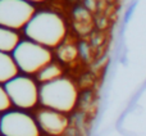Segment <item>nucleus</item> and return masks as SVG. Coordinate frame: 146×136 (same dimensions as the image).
<instances>
[{
  "label": "nucleus",
  "mask_w": 146,
  "mask_h": 136,
  "mask_svg": "<svg viewBox=\"0 0 146 136\" xmlns=\"http://www.w3.org/2000/svg\"><path fill=\"white\" fill-rule=\"evenodd\" d=\"M28 40H32L45 48H56L62 44L67 33L63 18L49 10L36 12L25 27Z\"/></svg>",
  "instance_id": "1"
},
{
  "label": "nucleus",
  "mask_w": 146,
  "mask_h": 136,
  "mask_svg": "<svg viewBox=\"0 0 146 136\" xmlns=\"http://www.w3.org/2000/svg\"><path fill=\"white\" fill-rule=\"evenodd\" d=\"M77 99V87L68 78L60 77L40 86V103L45 108L68 113L76 107Z\"/></svg>",
  "instance_id": "2"
},
{
  "label": "nucleus",
  "mask_w": 146,
  "mask_h": 136,
  "mask_svg": "<svg viewBox=\"0 0 146 136\" xmlns=\"http://www.w3.org/2000/svg\"><path fill=\"white\" fill-rule=\"evenodd\" d=\"M12 57L18 69L26 75H37L42 68L51 63V51L49 48L40 45L32 40H22Z\"/></svg>",
  "instance_id": "3"
},
{
  "label": "nucleus",
  "mask_w": 146,
  "mask_h": 136,
  "mask_svg": "<svg viewBox=\"0 0 146 136\" xmlns=\"http://www.w3.org/2000/svg\"><path fill=\"white\" fill-rule=\"evenodd\" d=\"M4 87L12 104L19 109H31L40 101V89L28 76H15Z\"/></svg>",
  "instance_id": "4"
},
{
  "label": "nucleus",
  "mask_w": 146,
  "mask_h": 136,
  "mask_svg": "<svg viewBox=\"0 0 146 136\" xmlns=\"http://www.w3.org/2000/svg\"><path fill=\"white\" fill-rule=\"evenodd\" d=\"M35 8L26 0H0V26L9 30L25 28L35 15Z\"/></svg>",
  "instance_id": "5"
},
{
  "label": "nucleus",
  "mask_w": 146,
  "mask_h": 136,
  "mask_svg": "<svg viewBox=\"0 0 146 136\" xmlns=\"http://www.w3.org/2000/svg\"><path fill=\"white\" fill-rule=\"evenodd\" d=\"M1 136H40L36 118L22 111H8L0 119Z\"/></svg>",
  "instance_id": "6"
},
{
  "label": "nucleus",
  "mask_w": 146,
  "mask_h": 136,
  "mask_svg": "<svg viewBox=\"0 0 146 136\" xmlns=\"http://www.w3.org/2000/svg\"><path fill=\"white\" fill-rule=\"evenodd\" d=\"M36 122L40 130L51 136L62 135L68 127V118L64 116V113L49 108H44L37 112Z\"/></svg>",
  "instance_id": "7"
},
{
  "label": "nucleus",
  "mask_w": 146,
  "mask_h": 136,
  "mask_svg": "<svg viewBox=\"0 0 146 136\" xmlns=\"http://www.w3.org/2000/svg\"><path fill=\"white\" fill-rule=\"evenodd\" d=\"M18 67L10 54L0 51V85H5L18 76Z\"/></svg>",
  "instance_id": "8"
},
{
  "label": "nucleus",
  "mask_w": 146,
  "mask_h": 136,
  "mask_svg": "<svg viewBox=\"0 0 146 136\" xmlns=\"http://www.w3.org/2000/svg\"><path fill=\"white\" fill-rule=\"evenodd\" d=\"M19 43V35L14 30H9L0 26V51L7 54L13 53Z\"/></svg>",
  "instance_id": "9"
},
{
  "label": "nucleus",
  "mask_w": 146,
  "mask_h": 136,
  "mask_svg": "<svg viewBox=\"0 0 146 136\" xmlns=\"http://www.w3.org/2000/svg\"><path fill=\"white\" fill-rule=\"evenodd\" d=\"M62 73H63V71H62V67L59 64L50 63L37 73V80L44 85V83H48V82H51V81H55L58 78H60Z\"/></svg>",
  "instance_id": "10"
},
{
  "label": "nucleus",
  "mask_w": 146,
  "mask_h": 136,
  "mask_svg": "<svg viewBox=\"0 0 146 136\" xmlns=\"http://www.w3.org/2000/svg\"><path fill=\"white\" fill-rule=\"evenodd\" d=\"M78 55V49L74 45H60L58 49V57L60 61L69 63L73 62Z\"/></svg>",
  "instance_id": "11"
},
{
  "label": "nucleus",
  "mask_w": 146,
  "mask_h": 136,
  "mask_svg": "<svg viewBox=\"0 0 146 136\" xmlns=\"http://www.w3.org/2000/svg\"><path fill=\"white\" fill-rule=\"evenodd\" d=\"M10 105H12V101L5 91V87L0 85V112H8Z\"/></svg>",
  "instance_id": "12"
},
{
  "label": "nucleus",
  "mask_w": 146,
  "mask_h": 136,
  "mask_svg": "<svg viewBox=\"0 0 146 136\" xmlns=\"http://www.w3.org/2000/svg\"><path fill=\"white\" fill-rule=\"evenodd\" d=\"M74 15H76V18H77V19H80V21H90L88 12L86 9H82V8H78V9H76Z\"/></svg>",
  "instance_id": "13"
},
{
  "label": "nucleus",
  "mask_w": 146,
  "mask_h": 136,
  "mask_svg": "<svg viewBox=\"0 0 146 136\" xmlns=\"http://www.w3.org/2000/svg\"><path fill=\"white\" fill-rule=\"evenodd\" d=\"M85 7L87 8V9L94 10L95 7H96V1L95 0H85Z\"/></svg>",
  "instance_id": "14"
},
{
  "label": "nucleus",
  "mask_w": 146,
  "mask_h": 136,
  "mask_svg": "<svg viewBox=\"0 0 146 136\" xmlns=\"http://www.w3.org/2000/svg\"><path fill=\"white\" fill-rule=\"evenodd\" d=\"M28 3H41V1H45V0H26Z\"/></svg>",
  "instance_id": "15"
},
{
  "label": "nucleus",
  "mask_w": 146,
  "mask_h": 136,
  "mask_svg": "<svg viewBox=\"0 0 146 136\" xmlns=\"http://www.w3.org/2000/svg\"><path fill=\"white\" fill-rule=\"evenodd\" d=\"M0 119H1V116H0Z\"/></svg>",
  "instance_id": "16"
}]
</instances>
